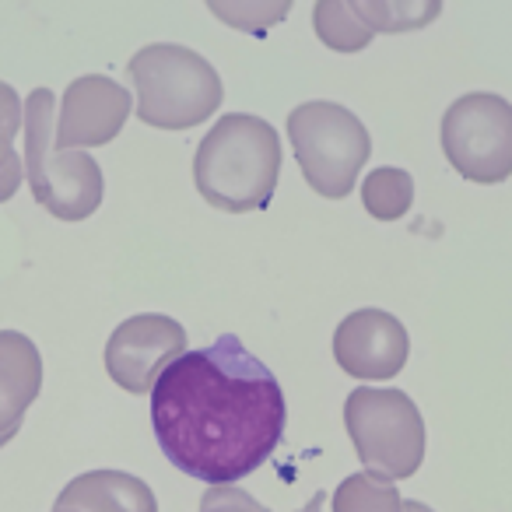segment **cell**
Wrapping results in <instances>:
<instances>
[{
	"label": "cell",
	"instance_id": "1",
	"mask_svg": "<svg viewBox=\"0 0 512 512\" xmlns=\"http://www.w3.org/2000/svg\"><path fill=\"white\" fill-rule=\"evenodd\" d=\"M148 397L162 453L207 484L242 481L285 435V390L235 334L179 355Z\"/></svg>",
	"mask_w": 512,
	"mask_h": 512
},
{
	"label": "cell",
	"instance_id": "2",
	"mask_svg": "<svg viewBox=\"0 0 512 512\" xmlns=\"http://www.w3.org/2000/svg\"><path fill=\"white\" fill-rule=\"evenodd\" d=\"M281 179V137L264 116L228 113L204 134L193 158V183L211 207L228 214L271 204Z\"/></svg>",
	"mask_w": 512,
	"mask_h": 512
},
{
	"label": "cell",
	"instance_id": "3",
	"mask_svg": "<svg viewBox=\"0 0 512 512\" xmlns=\"http://www.w3.org/2000/svg\"><path fill=\"white\" fill-rule=\"evenodd\" d=\"M57 95L32 88L22 99V169L32 197L60 221H85L106 197V179L88 151H57Z\"/></svg>",
	"mask_w": 512,
	"mask_h": 512
},
{
	"label": "cell",
	"instance_id": "4",
	"mask_svg": "<svg viewBox=\"0 0 512 512\" xmlns=\"http://www.w3.org/2000/svg\"><path fill=\"white\" fill-rule=\"evenodd\" d=\"M134 81V109L155 130H190L207 123L225 102L221 74L197 50L179 43H151L127 64Z\"/></svg>",
	"mask_w": 512,
	"mask_h": 512
},
{
	"label": "cell",
	"instance_id": "5",
	"mask_svg": "<svg viewBox=\"0 0 512 512\" xmlns=\"http://www.w3.org/2000/svg\"><path fill=\"white\" fill-rule=\"evenodd\" d=\"M288 141L306 183L320 197L341 200L355 190L372 155L369 127L341 102L313 99L288 113Z\"/></svg>",
	"mask_w": 512,
	"mask_h": 512
},
{
	"label": "cell",
	"instance_id": "6",
	"mask_svg": "<svg viewBox=\"0 0 512 512\" xmlns=\"http://www.w3.org/2000/svg\"><path fill=\"white\" fill-rule=\"evenodd\" d=\"M344 425L365 474L404 481L425 460V418L397 386H358L344 404Z\"/></svg>",
	"mask_w": 512,
	"mask_h": 512
},
{
	"label": "cell",
	"instance_id": "7",
	"mask_svg": "<svg viewBox=\"0 0 512 512\" xmlns=\"http://www.w3.org/2000/svg\"><path fill=\"white\" fill-rule=\"evenodd\" d=\"M442 155L470 183L495 186L512 172V106L505 95L470 92L442 113Z\"/></svg>",
	"mask_w": 512,
	"mask_h": 512
},
{
	"label": "cell",
	"instance_id": "8",
	"mask_svg": "<svg viewBox=\"0 0 512 512\" xmlns=\"http://www.w3.org/2000/svg\"><path fill=\"white\" fill-rule=\"evenodd\" d=\"M186 351L190 344H186L183 323L165 313H137L109 334L102 358H106L109 379L120 390L141 397V393H151L158 376Z\"/></svg>",
	"mask_w": 512,
	"mask_h": 512
},
{
	"label": "cell",
	"instance_id": "9",
	"mask_svg": "<svg viewBox=\"0 0 512 512\" xmlns=\"http://www.w3.org/2000/svg\"><path fill=\"white\" fill-rule=\"evenodd\" d=\"M134 113V95L106 74H85L71 81L64 99H57V151H88L109 144Z\"/></svg>",
	"mask_w": 512,
	"mask_h": 512
},
{
	"label": "cell",
	"instance_id": "10",
	"mask_svg": "<svg viewBox=\"0 0 512 512\" xmlns=\"http://www.w3.org/2000/svg\"><path fill=\"white\" fill-rule=\"evenodd\" d=\"M407 355L411 337L404 323L386 309H358L344 316L334 334V358L351 379H393L407 365Z\"/></svg>",
	"mask_w": 512,
	"mask_h": 512
},
{
	"label": "cell",
	"instance_id": "11",
	"mask_svg": "<svg viewBox=\"0 0 512 512\" xmlns=\"http://www.w3.org/2000/svg\"><path fill=\"white\" fill-rule=\"evenodd\" d=\"M43 390V355L18 330H0V449L18 435L25 411Z\"/></svg>",
	"mask_w": 512,
	"mask_h": 512
},
{
	"label": "cell",
	"instance_id": "12",
	"mask_svg": "<svg viewBox=\"0 0 512 512\" xmlns=\"http://www.w3.org/2000/svg\"><path fill=\"white\" fill-rule=\"evenodd\" d=\"M53 512H158V498L127 470H88L67 481Z\"/></svg>",
	"mask_w": 512,
	"mask_h": 512
},
{
	"label": "cell",
	"instance_id": "13",
	"mask_svg": "<svg viewBox=\"0 0 512 512\" xmlns=\"http://www.w3.org/2000/svg\"><path fill=\"white\" fill-rule=\"evenodd\" d=\"M362 204L376 221H397L414 204V179L404 169H372L362 179Z\"/></svg>",
	"mask_w": 512,
	"mask_h": 512
},
{
	"label": "cell",
	"instance_id": "14",
	"mask_svg": "<svg viewBox=\"0 0 512 512\" xmlns=\"http://www.w3.org/2000/svg\"><path fill=\"white\" fill-rule=\"evenodd\" d=\"M313 25H316V36H320L323 46L337 53H358L376 39V32L355 15L351 4L344 0H320L313 8Z\"/></svg>",
	"mask_w": 512,
	"mask_h": 512
},
{
	"label": "cell",
	"instance_id": "15",
	"mask_svg": "<svg viewBox=\"0 0 512 512\" xmlns=\"http://www.w3.org/2000/svg\"><path fill=\"white\" fill-rule=\"evenodd\" d=\"M351 8H355V15L362 18L372 32L425 29V25H432L435 18L442 15L439 0H428V4H414V0H407V4H393V0L390 4H383V0H358Z\"/></svg>",
	"mask_w": 512,
	"mask_h": 512
},
{
	"label": "cell",
	"instance_id": "16",
	"mask_svg": "<svg viewBox=\"0 0 512 512\" xmlns=\"http://www.w3.org/2000/svg\"><path fill=\"white\" fill-rule=\"evenodd\" d=\"M404 498L393 488V481H383L376 474H351L337 484L334 512H400Z\"/></svg>",
	"mask_w": 512,
	"mask_h": 512
},
{
	"label": "cell",
	"instance_id": "17",
	"mask_svg": "<svg viewBox=\"0 0 512 512\" xmlns=\"http://www.w3.org/2000/svg\"><path fill=\"white\" fill-rule=\"evenodd\" d=\"M207 11H211L214 18H221L225 25H232V29L239 32H249V36H264L271 25H281L288 18V11H292V4H225V0H211L207 4Z\"/></svg>",
	"mask_w": 512,
	"mask_h": 512
},
{
	"label": "cell",
	"instance_id": "18",
	"mask_svg": "<svg viewBox=\"0 0 512 512\" xmlns=\"http://www.w3.org/2000/svg\"><path fill=\"white\" fill-rule=\"evenodd\" d=\"M22 134V95L8 85V81H0V169L18 158L15 141Z\"/></svg>",
	"mask_w": 512,
	"mask_h": 512
},
{
	"label": "cell",
	"instance_id": "19",
	"mask_svg": "<svg viewBox=\"0 0 512 512\" xmlns=\"http://www.w3.org/2000/svg\"><path fill=\"white\" fill-rule=\"evenodd\" d=\"M200 512H271L267 505L256 502L249 491L235 484H211L200 498Z\"/></svg>",
	"mask_w": 512,
	"mask_h": 512
},
{
	"label": "cell",
	"instance_id": "20",
	"mask_svg": "<svg viewBox=\"0 0 512 512\" xmlns=\"http://www.w3.org/2000/svg\"><path fill=\"white\" fill-rule=\"evenodd\" d=\"M400 512H435V509H428L425 502H404V509Z\"/></svg>",
	"mask_w": 512,
	"mask_h": 512
}]
</instances>
